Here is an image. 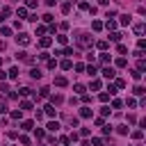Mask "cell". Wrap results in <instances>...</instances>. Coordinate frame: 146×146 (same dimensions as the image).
<instances>
[{"label": "cell", "mask_w": 146, "mask_h": 146, "mask_svg": "<svg viewBox=\"0 0 146 146\" xmlns=\"http://www.w3.org/2000/svg\"><path fill=\"white\" fill-rule=\"evenodd\" d=\"M75 43L80 46V48H89L94 41H91V36L87 34V32H82V34H78V39H75Z\"/></svg>", "instance_id": "1"}, {"label": "cell", "mask_w": 146, "mask_h": 146, "mask_svg": "<svg viewBox=\"0 0 146 146\" xmlns=\"http://www.w3.org/2000/svg\"><path fill=\"white\" fill-rule=\"evenodd\" d=\"M16 57L21 59V62H25V64H34V57H30L25 50H21V52H16Z\"/></svg>", "instance_id": "2"}, {"label": "cell", "mask_w": 146, "mask_h": 146, "mask_svg": "<svg viewBox=\"0 0 146 146\" xmlns=\"http://www.w3.org/2000/svg\"><path fill=\"white\" fill-rule=\"evenodd\" d=\"M16 41H18L21 46H27V43H30V34H25V32H21V34L16 36Z\"/></svg>", "instance_id": "3"}, {"label": "cell", "mask_w": 146, "mask_h": 146, "mask_svg": "<svg viewBox=\"0 0 146 146\" xmlns=\"http://www.w3.org/2000/svg\"><path fill=\"white\" fill-rule=\"evenodd\" d=\"M103 75H105V78H107V80H112V78H114V75H116V71H114V68H112V66H105V68H103Z\"/></svg>", "instance_id": "4"}, {"label": "cell", "mask_w": 146, "mask_h": 146, "mask_svg": "<svg viewBox=\"0 0 146 146\" xmlns=\"http://www.w3.org/2000/svg\"><path fill=\"white\" fill-rule=\"evenodd\" d=\"M43 110H46V116H50V119H52V116L57 114V110H55V105H50V103H48V105H46Z\"/></svg>", "instance_id": "5"}, {"label": "cell", "mask_w": 146, "mask_h": 146, "mask_svg": "<svg viewBox=\"0 0 146 146\" xmlns=\"http://www.w3.org/2000/svg\"><path fill=\"white\" fill-rule=\"evenodd\" d=\"M130 21H132L130 14H121V16H119V23H121V25H130Z\"/></svg>", "instance_id": "6"}, {"label": "cell", "mask_w": 146, "mask_h": 146, "mask_svg": "<svg viewBox=\"0 0 146 146\" xmlns=\"http://www.w3.org/2000/svg\"><path fill=\"white\" fill-rule=\"evenodd\" d=\"M50 43H52V39H50V36H41V39H39V46H41V48H48Z\"/></svg>", "instance_id": "7"}, {"label": "cell", "mask_w": 146, "mask_h": 146, "mask_svg": "<svg viewBox=\"0 0 146 146\" xmlns=\"http://www.w3.org/2000/svg\"><path fill=\"white\" fill-rule=\"evenodd\" d=\"M68 84V80L64 78V75H59V78H55V87H66Z\"/></svg>", "instance_id": "8"}, {"label": "cell", "mask_w": 146, "mask_h": 146, "mask_svg": "<svg viewBox=\"0 0 146 146\" xmlns=\"http://www.w3.org/2000/svg\"><path fill=\"white\" fill-rule=\"evenodd\" d=\"M73 91H75V94H80V96H82V94H84V91H87V87H84V84H80V82H75V84H73Z\"/></svg>", "instance_id": "9"}, {"label": "cell", "mask_w": 146, "mask_h": 146, "mask_svg": "<svg viewBox=\"0 0 146 146\" xmlns=\"http://www.w3.org/2000/svg\"><path fill=\"white\" fill-rule=\"evenodd\" d=\"M110 41L119 43V41H121V32H116V30H114V32H110Z\"/></svg>", "instance_id": "10"}, {"label": "cell", "mask_w": 146, "mask_h": 146, "mask_svg": "<svg viewBox=\"0 0 146 146\" xmlns=\"http://www.w3.org/2000/svg\"><path fill=\"white\" fill-rule=\"evenodd\" d=\"M18 75H21V73H18V66H11V68H9V73H7V78H11V80H14V78H18Z\"/></svg>", "instance_id": "11"}, {"label": "cell", "mask_w": 146, "mask_h": 146, "mask_svg": "<svg viewBox=\"0 0 146 146\" xmlns=\"http://www.w3.org/2000/svg\"><path fill=\"white\" fill-rule=\"evenodd\" d=\"M103 27H107V30H112V32H114V30H116V21H112V18H107V23H105Z\"/></svg>", "instance_id": "12"}, {"label": "cell", "mask_w": 146, "mask_h": 146, "mask_svg": "<svg viewBox=\"0 0 146 146\" xmlns=\"http://www.w3.org/2000/svg\"><path fill=\"white\" fill-rule=\"evenodd\" d=\"M132 30H135V34H137V36H141V34H144V23H137Z\"/></svg>", "instance_id": "13"}, {"label": "cell", "mask_w": 146, "mask_h": 146, "mask_svg": "<svg viewBox=\"0 0 146 146\" xmlns=\"http://www.w3.org/2000/svg\"><path fill=\"white\" fill-rule=\"evenodd\" d=\"M41 75H43V73H41V68H32V71H30V78H34V80H39Z\"/></svg>", "instance_id": "14"}, {"label": "cell", "mask_w": 146, "mask_h": 146, "mask_svg": "<svg viewBox=\"0 0 146 146\" xmlns=\"http://www.w3.org/2000/svg\"><path fill=\"white\" fill-rule=\"evenodd\" d=\"M132 94H135V96H144V94H146V89H144L141 84H137V87L132 89Z\"/></svg>", "instance_id": "15"}, {"label": "cell", "mask_w": 146, "mask_h": 146, "mask_svg": "<svg viewBox=\"0 0 146 146\" xmlns=\"http://www.w3.org/2000/svg\"><path fill=\"white\" fill-rule=\"evenodd\" d=\"M80 116H82V119H89V116H91V110H89V107L84 105V107L80 110Z\"/></svg>", "instance_id": "16"}, {"label": "cell", "mask_w": 146, "mask_h": 146, "mask_svg": "<svg viewBox=\"0 0 146 146\" xmlns=\"http://www.w3.org/2000/svg\"><path fill=\"white\" fill-rule=\"evenodd\" d=\"M46 128H48L50 132H57V130H59V123H57V121H50V123H48Z\"/></svg>", "instance_id": "17"}, {"label": "cell", "mask_w": 146, "mask_h": 146, "mask_svg": "<svg viewBox=\"0 0 146 146\" xmlns=\"http://www.w3.org/2000/svg\"><path fill=\"white\" fill-rule=\"evenodd\" d=\"M91 30H94V32H100V30H103V23H100V21H94V23H91Z\"/></svg>", "instance_id": "18"}, {"label": "cell", "mask_w": 146, "mask_h": 146, "mask_svg": "<svg viewBox=\"0 0 146 146\" xmlns=\"http://www.w3.org/2000/svg\"><path fill=\"white\" fill-rule=\"evenodd\" d=\"M39 96H41V98H48V96H50V89H48V87H41V89H39Z\"/></svg>", "instance_id": "19"}, {"label": "cell", "mask_w": 146, "mask_h": 146, "mask_svg": "<svg viewBox=\"0 0 146 146\" xmlns=\"http://www.w3.org/2000/svg\"><path fill=\"white\" fill-rule=\"evenodd\" d=\"M62 100H64V98H62V96H59V94H55V96H52V98H50V105H59V103H62Z\"/></svg>", "instance_id": "20"}, {"label": "cell", "mask_w": 146, "mask_h": 146, "mask_svg": "<svg viewBox=\"0 0 146 146\" xmlns=\"http://www.w3.org/2000/svg\"><path fill=\"white\" fill-rule=\"evenodd\" d=\"M21 128H23V130H32V128H34V121H23Z\"/></svg>", "instance_id": "21"}, {"label": "cell", "mask_w": 146, "mask_h": 146, "mask_svg": "<svg viewBox=\"0 0 146 146\" xmlns=\"http://www.w3.org/2000/svg\"><path fill=\"white\" fill-rule=\"evenodd\" d=\"M116 132H119V135H128L130 128H128V125H116Z\"/></svg>", "instance_id": "22"}, {"label": "cell", "mask_w": 146, "mask_h": 146, "mask_svg": "<svg viewBox=\"0 0 146 146\" xmlns=\"http://www.w3.org/2000/svg\"><path fill=\"white\" fill-rule=\"evenodd\" d=\"M16 14H18V18H25V16H27V9H25V7H18Z\"/></svg>", "instance_id": "23"}, {"label": "cell", "mask_w": 146, "mask_h": 146, "mask_svg": "<svg viewBox=\"0 0 146 146\" xmlns=\"http://www.w3.org/2000/svg\"><path fill=\"white\" fill-rule=\"evenodd\" d=\"M57 41H59L62 46H66V43H68V36H66V34H57Z\"/></svg>", "instance_id": "24"}, {"label": "cell", "mask_w": 146, "mask_h": 146, "mask_svg": "<svg viewBox=\"0 0 146 146\" xmlns=\"http://www.w3.org/2000/svg\"><path fill=\"white\" fill-rule=\"evenodd\" d=\"M116 66H119V68L128 66V59H125V57H119V59H116Z\"/></svg>", "instance_id": "25"}, {"label": "cell", "mask_w": 146, "mask_h": 146, "mask_svg": "<svg viewBox=\"0 0 146 146\" xmlns=\"http://www.w3.org/2000/svg\"><path fill=\"white\" fill-rule=\"evenodd\" d=\"M137 71H139V73H144V71H146V62H144V59H139V62H137Z\"/></svg>", "instance_id": "26"}, {"label": "cell", "mask_w": 146, "mask_h": 146, "mask_svg": "<svg viewBox=\"0 0 146 146\" xmlns=\"http://www.w3.org/2000/svg\"><path fill=\"white\" fill-rule=\"evenodd\" d=\"M0 14H2V18H7V16H11V9H9V7H2Z\"/></svg>", "instance_id": "27"}, {"label": "cell", "mask_w": 146, "mask_h": 146, "mask_svg": "<svg viewBox=\"0 0 146 146\" xmlns=\"http://www.w3.org/2000/svg\"><path fill=\"white\" fill-rule=\"evenodd\" d=\"M59 66H62V68H64V71H68V68H71V66H73V64H71V59H64V62H62V64H59Z\"/></svg>", "instance_id": "28"}, {"label": "cell", "mask_w": 146, "mask_h": 146, "mask_svg": "<svg viewBox=\"0 0 146 146\" xmlns=\"http://www.w3.org/2000/svg\"><path fill=\"white\" fill-rule=\"evenodd\" d=\"M84 71H87L89 75H96V66H94V64H89V66H84Z\"/></svg>", "instance_id": "29"}, {"label": "cell", "mask_w": 146, "mask_h": 146, "mask_svg": "<svg viewBox=\"0 0 146 146\" xmlns=\"http://www.w3.org/2000/svg\"><path fill=\"white\" fill-rule=\"evenodd\" d=\"M100 130H103V135H112V125H107V123L100 125Z\"/></svg>", "instance_id": "30"}, {"label": "cell", "mask_w": 146, "mask_h": 146, "mask_svg": "<svg viewBox=\"0 0 146 146\" xmlns=\"http://www.w3.org/2000/svg\"><path fill=\"white\" fill-rule=\"evenodd\" d=\"M98 98H100V103H107V100H110V94H107V91H103Z\"/></svg>", "instance_id": "31"}, {"label": "cell", "mask_w": 146, "mask_h": 146, "mask_svg": "<svg viewBox=\"0 0 146 146\" xmlns=\"http://www.w3.org/2000/svg\"><path fill=\"white\" fill-rule=\"evenodd\" d=\"M21 110H32V103H30V100H23V103H21Z\"/></svg>", "instance_id": "32"}, {"label": "cell", "mask_w": 146, "mask_h": 146, "mask_svg": "<svg viewBox=\"0 0 146 146\" xmlns=\"http://www.w3.org/2000/svg\"><path fill=\"white\" fill-rule=\"evenodd\" d=\"M21 116H23V110H14L11 112V119H21Z\"/></svg>", "instance_id": "33"}, {"label": "cell", "mask_w": 146, "mask_h": 146, "mask_svg": "<svg viewBox=\"0 0 146 146\" xmlns=\"http://www.w3.org/2000/svg\"><path fill=\"white\" fill-rule=\"evenodd\" d=\"M141 137H144L141 130H132V139H141Z\"/></svg>", "instance_id": "34"}, {"label": "cell", "mask_w": 146, "mask_h": 146, "mask_svg": "<svg viewBox=\"0 0 146 146\" xmlns=\"http://www.w3.org/2000/svg\"><path fill=\"white\" fill-rule=\"evenodd\" d=\"M62 11L68 14V11H71V2H64V5H62Z\"/></svg>", "instance_id": "35"}, {"label": "cell", "mask_w": 146, "mask_h": 146, "mask_svg": "<svg viewBox=\"0 0 146 146\" xmlns=\"http://www.w3.org/2000/svg\"><path fill=\"white\" fill-rule=\"evenodd\" d=\"M96 46H98V48H100V50H107V41H105V39H103V41H98V43H96Z\"/></svg>", "instance_id": "36"}, {"label": "cell", "mask_w": 146, "mask_h": 146, "mask_svg": "<svg viewBox=\"0 0 146 146\" xmlns=\"http://www.w3.org/2000/svg\"><path fill=\"white\" fill-rule=\"evenodd\" d=\"M100 62H103V64H110V55L103 52V55H100Z\"/></svg>", "instance_id": "37"}, {"label": "cell", "mask_w": 146, "mask_h": 146, "mask_svg": "<svg viewBox=\"0 0 146 146\" xmlns=\"http://www.w3.org/2000/svg\"><path fill=\"white\" fill-rule=\"evenodd\" d=\"M48 68H50V71L57 68V59H48Z\"/></svg>", "instance_id": "38"}, {"label": "cell", "mask_w": 146, "mask_h": 146, "mask_svg": "<svg viewBox=\"0 0 146 146\" xmlns=\"http://www.w3.org/2000/svg\"><path fill=\"white\" fill-rule=\"evenodd\" d=\"M91 89L98 91V89H100V80H91Z\"/></svg>", "instance_id": "39"}, {"label": "cell", "mask_w": 146, "mask_h": 146, "mask_svg": "<svg viewBox=\"0 0 146 146\" xmlns=\"http://www.w3.org/2000/svg\"><path fill=\"white\" fill-rule=\"evenodd\" d=\"M114 87H116V89H123V87H125V80H121V78H119V80H116V84H114Z\"/></svg>", "instance_id": "40"}, {"label": "cell", "mask_w": 146, "mask_h": 146, "mask_svg": "<svg viewBox=\"0 0 146 146\" xmlns=\"http://www.w3.org/2000/svg\"><path fill=\"white\" fill-rule=\"evenodd\" d=\"M18 94H21V96H30V94H32V89H27V87H23V89H21Z\"/></svg>", "instance_id": "41"}, {"label": "cell", "mask_w": 146, "mask_h": 146, "mask_svg": "<svg viewBox=\"0 0 146 146\" xmlns=\"http://www.w3.org/2000/svg\"><path fill=\"white\" fill-rule=\"evenodd\" d=\"M18 141H21V144H23V146H30V137H25V135H23V137H21V139H18Z\"/></svg>", "instance_id": "42"}, {"label": "cell", "mask_w": 146, "mask_h": 146, "mask_svg": "<svg viewBox=\"0 0 146 146\" xmlns=\"http://www.w3.org/2000/svg\"><path fill=\"white\" fill-rule=\"evenodd\" d=\"M25 5H27V7H30V9H34V7H36V5H39V0H27V2H25Z\"/></svg>", "instance_id": "43"}, {"label": "cell", "mask_w": 146, "mask_h": 146, "mask_svg": "<svg viewBox=\"0 0 146 146\" xmlns=\"http://www.w3.org/2000/svg\"><path fill=\"white\" fill-rule=\"evenodd\" d=\"M116 50H119V52H121V55H125V52H128V48H125V46H123V43H119V48H116Z\"/></svg>", "instance_id": "44"}, {"label": "cell", "mask_w": 146, "mask_h": 146, "mask_svg": "<svg viewBox=\"0 0 146 146\" xmlns=\"http://www.w3.org/2000/svg\"><path fill=\"white\" fill-rule=\"evenodd\" d=\"M130 75H132V78H135V80H139V78H141V73H139V71H137V68H135V71H130Z\"/></svg>", "instance_id": "45"}, {"label": "cell", "mask_w": 146, "mask_h": 146, "mask_svg": "<svg viewBox=\"0 0 146 146\" xmlns=\"http://www.w3.org/2000/svg\"><path fill=\"white\" fill-rule=\"evenodd\" d=\"M100 114H103V116H107V114H110V107H107V105H103V107H100Z\"/></svg>", "instance_id": "46"}, {"label": "cell", "mask_w": 146, "mask_h": 146, "mask_svg": "<svg viewBox=\"0 0 146 146\" xmlns=\"http://www.w3.org/2000/svg\"><path fill=\"white\" fill-rule=\"evenodd\" d=\"M34 135H36V139H43V130H41V128H36V130H34Z\"/></svg>", "instance_id": "47"}, {"label": "cell", "mask_w": 146, "mask_h": 146, "mask_svg": "<svg viewBox=\"0 0 146 146\" xmlns=\"http://www.w3.org/2000/svg\"><path fill=\"white\" fill-rule=\"evenodd\" d=\"M78 139H80V135H78V132H71V137H68V141H78Z\"/></svg>", "instance_id": "48"}, {"label": "cell", "mask_w": 146, "mask_h": 146, "mask_svg": "<svg viewBox=\"0 0 146 146\" xmlns=\"http://www.w3.org/2000/svg\"><path fill=\"white\" fill-rule=\"evenodd\" d=\"M91 144H94V146H103V139H100V137H94V141H91Z\"/></svg>", "instance_id": "49"}, {"label": "cell", "mask_w": 146, "mask_h": 146, "mask_svg": "<svg viewBox=\"0 0 146 146\" xmlns=\"http://www.w3.org/2000/svg\"><path fill=\"white\" fill-rule=\"evenodd\" d=\"M0 32H2V36H9V34H11V30H9V27H2Z\"/></svg>", "instance_id": "50"}, {"label": "cell", "mask_w": 146, "mask_h": 146, "mask_svg": "<svg viewBox=\"0 0 146 146\" xmlns=\"http://www.w3.org/2000/svg\"><path fill=\"white\" fill-rule=\"evenodd\" d=\"M121 105H123V103H121V100H112V107H114V110H119V107H121Z\"/></svg>", "instance_id": "51"}, {"label": "cell", "mask_w": 146, "mask_h": 146, "mask_svg": "<svg viewBox=\"0 0 146 146\" xmlns=\"http://www.w3.org/2000/svg\"><path fill=\"white\" fill-rule=\"evenodd\" d=\"M80 137H89V128H82L80 130Z\"/></svg>", "instance_id": "52"}, {"label": "cell", "mask_w": 146, "mask_h": 146, "mask_svg": "<svg viewBox=\"0 0 146 146\" xmlns=\"http://www.w3.org/2000/svg\"><path fill=\"white\" fill-rule=\"evenodd\" d=\"M55 2H57V0H46V5H48V7H52Z\"/></svg>", "instance_id": "53"}, {"label": "cell", "mask_w": 146, "mask_h": 146, "mask_svg": "<svg viewBox=\"0 0 146 146\" xmlns=\"http://www.w3.org/2000/svg\"><path fill=\"white\" fill-rule=\"evenodd\" d=\"M5 78H7V73H5L2 68H0V80H5Z\"/></svg>", "instance_id": "54"}, {"label": "cell", "mask_w": 146, "mask_h": 146, "mask_svg": "<svg viewBox=\"0 0 146 146\" xmlns=\"http://www.w3.org/2000/svg\"><path fill=\"white\" fill-rule=\"evenodd\" d=\"M98 2H100V5H103V7H105V5H107V2H110V0H98Z\"/></svg>", "instance_id": "55"}, {"label": "cell", "mask_w": 146, "mask_h": 146, "mask_svg": "<svg viewBox=\"0 0 146 146\" xmlns=\"http://www.w3.org/2000/svg\"><path fill=\"white\" fill-rule=\"evenodd\" d=\"M41 146H48V144H41Z\"/></svg>", "instance_id": "56"}, {"label": "cell", "mask_w": 146, "mask_h": 146, "mask_svg": "<svg viewBox=\"0 0 146 146\" xmlns=\"http://www.w3.org/2000/svg\"><path fill=\"white\" fill-rule=\"evenodd\" d=\"M64 146H71V144H64Z\"/></svg>", "instance_id": "57"}, {"label": "cell", "mask_w": 146, "mask_h": 146, "mask_svg": "<svg viewBox=\"0 0 146 146\" xmlns=\"http://www.w3.org/2000/svg\"><path fill=\"white\" fill-rule=\"evenodd\" d=\"M82 2H87V0H82Z\"/></svg>", "instance_id": "58"}, {"label": "cell", "mask_w": 146, "mask_h": 146, "mask_svg": "<svg viewBox=\"0 0 146 146\" xmlns=\"http://www.w3.org/2000/svg\"><path fill=\"white\" fill-rule=\"evenodd\" d=\"M0 64H2V59H0Z\"/></svg>", "instance_id": "59"}]
</instances>
